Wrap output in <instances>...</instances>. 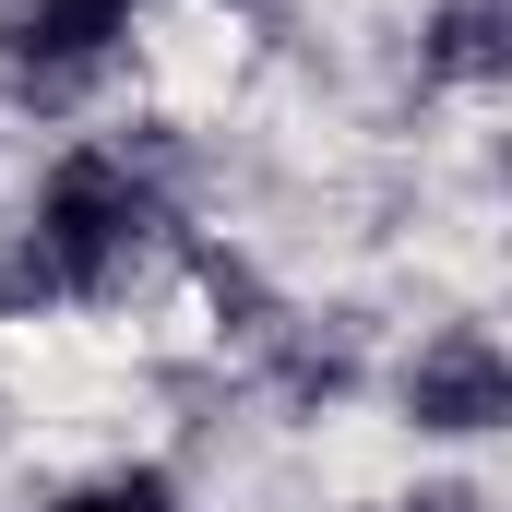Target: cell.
Returning a JSON list of instances; mask_svg holds the SVG:
<instances>
[{"instance_id": "obj_1", "label": "cell", "mask_w": 512, "mask_h": 512, "mask_svg": "<svg viewBox=\"0 0 512 512\" xmlns=\"http://www.w3.org/2000/svg\"><path fill=\"white\" fill-rule=\"evenodd\" d=\"M143 251H155V191L131 179L120 155H72V167L36 191L12 274H24L36 298H96V286H120Z\"/></svg>"}, {"instance_id": "obj_2", "label": "cell", "mask_w": 512, "mask_h": 512, "mask_svg": "<svg viewBox=\"0 0 512 512\" xmlns=\"http://www.w3.org/2000/svg\"><path fill=\"white\" fill-rule=\"evenodd\" d=\"M143 0H12V24H0V48H12V72L24 84H72V72H96L108 60V36H120Z\"/></svg>"}, {"instance_id": "obj_3", "label": "cell", "mask_w": 512, "mask_h": 512, "mask_svg": "<svg viewBox=\"0 0 512 512\" xmlns=\"http://www.w3.org/2000/svg\"><path fill=\"white\" fill-rule=\"evenodd\" d=\"M405 393H417V429H489V417L512 405V370H501L489 334H441Z\"/></svg>"}, {"instance_id": "obj_4", "label": "cell", "mask_w": 512, "mask_h": 512, "mask_svg": "<svg viewBox=\"0 0 512 512\" xmlns=\"http://www.w3.org/2000/svg\"><path fill=\"white\" fill-rule=\"evenodd\" d=\"M60 512H179V489H167L155 465H131V477H96V489H72Z\"/></svg>"}, {"instance_id": "obj_5", "label": "cell", "mask_w": 512, "mask_h": 512, "mask_svg": "<svg viewBox=\"0 0 512 512\" xmlns=\"http://www.w3.org/2000/svg\"><path fill=\"white\" fill-rule=\"evenodd\" d=\"M441 60L453 72H489L501 48H489V0H453V24H441Z\"/></svg>"}, {"instance_id": "obj_6", "label": "cell", "mask_w": 512, "mask_h": 512, "mask_svg": "<svg viewBox=\"0 0 512 512\" xmlns=\"http://www.w3.org/2000/svg\"><path fill=\"white\" fill-rule=\"evenodd\" d=\"M417 512H477V501H465V489H429V501H417Z\"/></svg>"}]
</instances>
